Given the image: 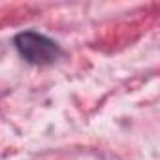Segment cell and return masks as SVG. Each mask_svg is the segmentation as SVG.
Here are the masks:
<instances>
[{"label":"cell","mask_w":160,"mask_h":160,"mask_svg":"<svg viewBox=\"0 0 160 160\" xmlns=\"http://www.w3.org/2000/svg\"><path fill=\"white\" fill-rule=\"evenodd\" d=\"M15 47H17L19 55L34 66L53 64L62 55L58 43H55L47 36L34 32V30H27V32L17 34L15 36Z\"/></svg>","instance_id":"1"}]
</instances>
